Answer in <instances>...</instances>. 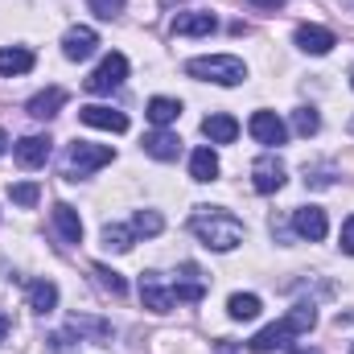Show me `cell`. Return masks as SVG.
Segmentation results:
<instances>
[{
	"label": "cell",
	"instance_id": "f546056e",
	"mask_svg": "<svg viewBox=\"0 0 354 354\" xmlns=\"http://www.w3.org/2000/svg\"><path fill=\"white\" fill-rule=\"evenodd\" d=\"M87 4H91V12H95V17L111 21V17H120V12H124V4H128V0H87Z\"/></svg>",
	"mask_w": 354,
	"mask_h": 354
},
{
	"label": "cell",
	"instance_id": "d6986e66",
	"mask_svg": "<svg viewBox=\"0 0 354 354\" xmlns=\"http://www.w3.org/2000/svg\"><path fill=\"white\" fill-rule=\"evenodd\" d=\"M29 309L33 313H54L58 309V284L54 280H33L29 284Z\"/></svg>",
	"mask_w": 354,
	"mask_h": 354
},
{
	"label": "cell",
	"instance_id": "83f0119b",
	"mask_svg": "<svg viewBox=\"0 0 354 354\" xmlns=\"http://www.w3.org/2000/svg\"><path fill=\"white\" fill-rule=\"evenodd\" d=\"M132 231H136V235H161V231H165V218H161L157 210H136Z\"/></svg>",
	"mask_w": 354,
	"mask_h": 354
},
{
	"label": "cell",
	"instance_id": "8fae6325",
	"mask_svg": "<svg viewBox=\"0 0 354 354\" xmlns=\"http://www.w3.org/2000/svg\"><path fill=\"white\" fill-rule=\"evenodd\" d=\"M95 46H99V33L91 29V25H75V29H66V37H62V54L71 58V62H83L95 54Z\"/></svg>",
	"mask_w": 354,
	"mask_h": 354
},
{
	"label": "cell",
	"instance_id": "1f68e13d",
	"mask_svg": "<svg viewBox=\"0 0 354 354\" xmlns=\"http://www.w3.org/2000/svg\"><path fill=\"white\" fill-rule=\"evenodd\" d=\"M248 4H256V8H264V12H272V8H280L284 0H248Z\"/></svg>",
	"mask_w": 354,
	"mask_h": 354
},
{
	"label": "cell",
	"instance_id": "4316f807",
	"mask_svg": "<svg viewBox=\"0 0 354 354\" xmlns=\"http://www.w3.org/2000/svg\"><path fill=\"white\" fill-rule=\"evenodd\" d=\"M91 272H95V280H99L103 292H111V297H124V292H128V284H124L120 272H111V268H103V264H95Z\"/></svg>",
	"mask_w": 354,
	"mask_h": 354
},
{
	"label": "cell",
	"instance_id": "8d00e7d4",
	"mask_svg": "<svg viewBox=\"0 0 354 354\" xmlns=\"http://www.w3.org/2000/svg\"><path fill=\"white\" fill-rule=\"evenodd\" d=\"M351 87H354V71H351Z\"/></svg>",
	"mask_w": 354,
	"mask_h": 354
},
{
	"label": "cell",
	"instance_id": "ba28073f",
	"mask_svg": "<svg viewBox=\"0 0 354 354\" xmlns=\"http://www.w3.org/2000/svg\"><path fill=\"white\" fill-rule=\"evenodd\" d=\"M292 227H297V235H301V239L322 243V239H326V231H330V218H326V210H322V206H301V210H292Z\"/></svg>",
	"mask_w": 354,
	"mask_h": 354
},
{
	"label": "cell",
	"instance_id": "8992f818",
	"mask_svg": "<svg viewBox=\"0 0 354 354\" xmlns=\"http://www.w3.org/2000/svg\"><path fill=\"white\" fill-rule=\"evenodd\" d=\"M124 79H128V58H124V54H107V58L91 71V79L83 87H87L91 95H111Z\"/></svg>",
	"mask_w": 354,
	"mask_h": 354
},
{
	"label": "cell",
	"instance_id": "30bf717a",
	"mask_svg": "<svg viewBox=\"0 0 354 354\" xmlns=\"http://www.w3.org/2000/svg\"><path fill=\"white\" fill-rule=\"evenodd\" d=\"M50 136H21L17 145H12V157L25 165V169H41L46 161H50Z\"/></svg>",
	"mask_w": 354,
	"mask_h": 354
},
{
	"label": "cell",
	"instance_id": "7a4b0ae2",
	"mask_svg": "<svg viewBox=\"0 0 354 354\" xmlns=\"http://www.w3.org/2000/svg\"><path fill=\"white\" fill-rule=\"evenodd\" d=\"M317 326V309L309 305V301H301V305H292L280 322H272V326H264L248 346H252V354H272V351H288L292 346V338L297 334H309Z\"/></svg>",
	"mask_w": 354,
	"mask_h": 354
},
{
	"label": "cell",
	"instance_id": "2e32d148",
	"mask_svg": "<svg viewBox=\"0 0 354 354\" xmlns=\"http://www.w3.org/2000/svg\"><path fill=\"white\" fill-rule=\"evenodd\" d=\"M140 149H145L149 157H157V161H177V153H181V140H177V132L157 128V132H149V136L140 140Z\"/></svg>",
	"mask_w": 354,
	"mask_h": 354
},
{
	"label": "cell",
	"instance_id": "cb8c5ba5",
	"mask_svg": "<svg viewBox=\"0 0 354 354\" xmlns=\"http://www.w3.org/2000/svg\"><path fill=\"white\" fill-rule=\"evenodd\" d=\"M132 243H136V231L132 227H103V248L107 252L124 256V252H132Z\"/></svg>",
	"mask_w": 354,
	"mask_h": 354
},
{
	"label": "cell",
	"instance_id": "d4e9b609",
	"mask_svg": "<svg viewBox=\"0 0 354 354\" xmlns=\"http://www.w3.org/2000/svg\"><path fill=\"white\" fill-rule=\"evenodd\" d=\"M71 330H75V334H87V338L103 342V346H111V326H107V322H95V317H71Z\"/></svg>",
	"mask_w": 354,
	"mask_h": 354
},
{
	"label": "cell",
	"instance_id": "d590c367",
	"mask_svg": "<svg viewBox=\"0 0 354 354\" xmlns=\"http://www.w3.org/2000/svg\"><path fill=\"white\" fill-rule=\"evenodd\" d=\"M342 4H346V8H354V0H342Z\"/></svg>",
	"mask_w": 354,
	"mask_h": 354
},
{
	"label": "cell",
	"instance_id": "5bb4252c",
	"mask_svg": "<svg viewBox=\"0 0 354 354\" xmlns=\"http://www.w3.org/2000/svg\"><path fill=\"white\" fill-rule=\"evenodd\" d=\"M202 136H206L210 145H235V136H239V120L227 115V111H214V115L202 120Z\"/></svg>",
	"mask_w": 354,
	"mask_h": 354
},
{
	"label": "cell",
	"instance_id": "277c9868",
	"mask_svg": "<svg viewBox=\"0 0 354 354\" xmlns=\"http://www.w3.org/2000/svg\"><path fill=\"white\" fill-rule=\"evenodd\" d=\"M111 161H115L111 145H91V140H75V145L66 149V161H62V177H66V181H79V177L95 174V169H103V165H111Z\"/></svg>",
	"mask_w": 354,
	"mask_h": 354
},
{
	"label": "cell",
	"instance_id": "74e56055",
	"mask_svg": "<svg viewBox=\"0 0 354 354\" xmlns=\"http://www.w3.org/2000/svg\"><path fill=\"white\" fill-rule=\"evenodd\" d=\"M161 4H174V0H161Z\"/></svg>",
	"mask_w": 354,
	"mask_h": 354
},
{
	"label": "cell",
	"instance_id": "9a60e30c",
	"mask_svg": "<svg viewBox=\"0 0 354 354\" xmlns=\"http://www.w3.org/2000/svg\"><path fill=\"white\" fill-rule=\"evenodd\" d=\"M62 103H66V91L62 87H46V91H37V95L25 103V111H29L33 120H54V115L62 111Z\"/></svg>",
	"mask_w": 354,
	"mask_h": 354
},
{
	"label": "cell",
	"instance_id": "52a82bcc",
	"mask_svg": "<svg viewBox=\"0 0 354 354\" xmlns=\"http://www.w3.org/2000/svg\"><path fill=\"white\" fill-rule=\"evenodd\" d=\"M248 132L256 136V145H268V149H276V145L288 140V128H284V120H280L276 111H256V115L248 120Z\"/></svg>",
	"mask_w": 354,
	"mask_h": 354
},
{
	"label": "cell",
	"instance_id": "7402d4cb",
	"mask_svg": "<svg viewBox=\"0 0 354 354\" xmlns=\"http://www.w3.org/2000/svg\"><path fill=\"white\" fill-rule=\"evenodd\" d=\"M189 177H194V181H214V177H218V157H214V149H194V157H189Z\"/></svg>",
	"mask_w": 354,
	"mask_h": 354
},
{
	"label": "cell",
	"instance_id": "f35d334b",
	"mask_svg": "<svg viewBox=\"0 0 354 354\" xmlns=\"http://www.w3.org/2000/svg\"><path fill=\"white\" fill-rule=\"evenodd\" d=\"M351 354H354V346H351Z\"/></svg>",
	"mask_w": 354,
	"mask_h": 354
},
{
	"label": "cell",
	"instance_id": "44dd1931",
	"mask_svg": "<svg viewBox=\"0 0 354 354\" xmlns=\"http://www.w3.org/2000/svg\"><path fill=\"white\" fill-rule=\"evenodd\" d=\"M145 115H149V120H153L157 128H169L177 115H181V103H177V99H165V95H157V99H149Z\"/></svg>",
	"mask_w": 354,
	"mask_h": 354
},
{
	"label": "cell",
	"instance_id": "484cf974",
	"mask_svg": "<svg viewBox=\"0 0 354 354\" xmlns=\"http://www.w3.org/2000/svg\"><path fill=\"white\" fill-rule=\"evenodd\" d=\"M317 128H322V115L313 107H297L292 111V132L297 136H317Z\"/></svg>",
	"mask_w": 354,
	"mask_h": 354
},
{
	"label": "cell",
	"instance_id": "d6a6232c",
	"mask_svg": "<svg viewBox=\"0 0 354 354\" xmlns=\"http://www.w3.org/2000/svg\"><path fill=\"white\" fill-rule=\"evenodd\" d=\"M8 338V317H0V342Z\"/></svg>",
	"mask_w": 354,
	"mask_h": 354
},
{
	"label": "cell",
	"instance_id": "5b68a950",
	"mask_svg": "<svg viewBox=\"0 0 354 354\" xmlns=\"http://www.w3.org/2000/svg\"><path fill=\"white\" fill-rule=\"evenodd\" d=\"M140 301H145V309H153V313H169L174 305H181L177 280L174 276H161V272H145V276H140Z\"/></svg>",
	"mask_w": 354,
	"mask_h": 354
},
{
	"label": "cell",
	"instance_id": "603a6c76",
	"mask_svg": "<svg viewBox=\"0 0 354 354\" xmlns=\"http://www.w3.org/2000/svg\"><path fill=\"white\" fill-rule=\"evenodd\" d=\"M260 297L256 292H235L231 301H227V313L235 317V322H252V317H260Z\"/></svg>",
	"mask_w": 354,
	"mask_h": 354
},
{
	"label": "cell",
	"instance_id": "9c48e42d",
	"mask_svg": "<svg viewBox=\"0 0 354 354\" xmlns=\"http://www.w3.org/2000/svg\"><path fill=\"white\" fill-rule=\"evenodd\" d=\"M292 41H297L305 54H313V58H322V54H330V50L338 46V37H334L330 29H322V25H297Z\"/></svg>",
	"mask_w": 354,
	"mask_h": 354
},
{
	"label": "cell",
	"instance_id": "4fadbf2b",
	"mask_svg": "<svg viewBox=\"0 0 354 354\" xmlns=\"http://www.w3.org/2000/svg\"><path fill=\"white\" fill-rule=\"evenodd\" d=\"M284 165L276 161V157H260L256 165H252V185H256V194H276V189H284Z\"/></svg>",
	"mask_w": 354,
	"mask_h": 354
},
{
	"label": "cell",
	"instance_id": "ffe728a7",
	"mask_svg": "<svg viewBox=\"0 0 354 354\" xmlns=\"http://www.w3.org/2000/svg\"><path fill=\"white\" fill-rule=\"evenodd\" d=\"M29 71H33V50H25V46L0 50V75H29Z\"/></svg>",
	"mask_w": 354,
	"mask_h": 354
},
{
	"label": "cell",
	"instance_id": "6da1fadb",
	"mask_svg": "<svg viewBox=\"0 0 354 354\" xmlns=\"http://www.w3.org/2000/svg\"><path fill=\"white\" fill-rule=\"evenodd\" d=\"M189 231L202 239V248H210V252H235L239 243H243V235H248V227L235 218V214H227V210H218V206H198L194 214H189Z\"/></svg>",
	"mask_w": 354,
	"mask_h": 354
},
{
	"label": "cell",
	"instance_id": "3957f363",
	"mask_svg": "<svg viewBox=\"0 0 354 354\" xmlns=\"http://www.w3.org/2000/svg\"><path fill=\"white\" fill-rule=\"evenodd\" d=\"M185 75L202 79V83H218V87H239L248 79V66L235 54H210V58H189Z\"/></svg>",
	"mask_w": 354,
	"mask_h": 354
},
{
	"label": "cell",
	"instance_id": "4dcf8cb0",
	"mask_svg": "<svg viewBox=\"0 0 354 354\" xmlns=\"http://www.w3.org/2000/svg\"><path fill=\"white\" fill-rule=\"evenodd\" d=\"M342 252H346V256H354V214L342 223Z\"/></svg>",
	"mask_w": 354,
	"mask_h": 354
},
{
	"label": "cell",
	"instance_id": "ac0fdd59",
	"mask_svg": "<svg viewBox=\"0 0 354 354\" xmlns=\"http://www.w3.org/2000/svg\"><path fill=\"white\" fill-rule=\"evenodd\" d=\"M54 227H58L62 243H79V239H83V218H79V210L66 206V202L54 206Z\"/></svg>",
	"mask_w": 354,
	"mask_h": 354
},
{
	"label": "cell",
	"instance_id": "836d02e7",
	"mask_svg": "<svg viewBox=\"0 0 354 354\" xmlns=\"http://www.w3.org/2000/svg\"><path fill=\"white\" fill-rule=\"evenodd\" d=\"M4 149H8V136H4V132H0V157H4Z\"/></svg>",
	"mask_w": 354,
	"mask_h": 354
},
{
	"label": "cell",
	"instance_id": "7c38bea8",
	"mask_svg": "<svg viewBox=\"0 0 354 354\" xmlns=\"http://www.w3.org/2000/svg\"><path fill=\"white\" fill-rule=\"evenodd\" d=\"M169 29H174V37H210L218 29V21H214V12H177Z\"/></svg>",
	"mask_w": 354,
	"mask_h": 354
},
{
	"label": "cell",
	"instance_id": "e575fe53",
	"mask_svg": "<svg viewBox=\"0 0 354 354\" xmlns=\"http://www.w3.org/2000/svg\"><path fill=\"white\" fill-rule=\"evenodd\" d=\"M292 354H317V351H292Z\"/></svg>",
	"mask_w": 354,
	"mask_h": 354
},
{
	"label": "cell",
	"instance_id": "e0dca14e",
	"mask_svg": "<svg viewBox=\"0 0 354 354\" xmlns=\"http://www.w3.org/2000/svg\"><path fill=\"white\" fill-rule=\"evenodd\" d=\"M79 120L87 128H107V132H128V115L111 107H79Z\"/></svg>",
	"mask_w": 354,
	"mask_h": 354
},
{
	"label": "cell",
	"instance_id": "f1b7e54d",
	"mask_svg": "<svg viewBox=\"0 0 354 354\" xmlns=\"http://www.w3.org/2000/svg\"><path fill=\"white\" fill-rule=\"evenodd\" d=\"M8 198H12L17 206H37V198H41V189H37L33 181H21V185H8Z\"/></svg>",
	"mask_w": 354,
	"mask_h": 354
}]
</instances>
